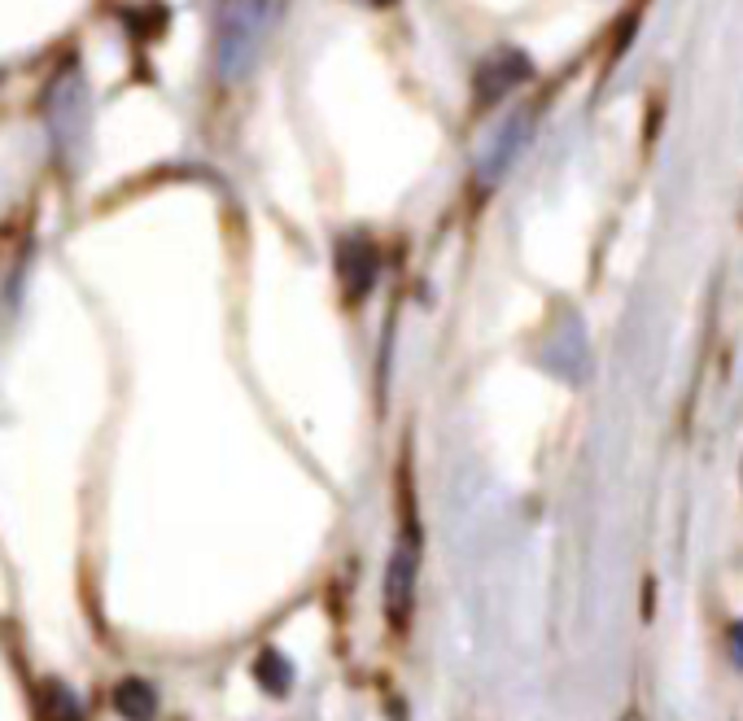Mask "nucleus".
Segmentation results:
<instances>
[{"label": "nucleus", "instance_id": "nucleus-1", "mask_svg": "<svg viewBox=\"0 0 743 721\" xmlns=\"http://www.w3.org/2000/svg\"><path fill=\"white\" fill-rule=\"evenodd\" d=\"M271 14H276V0H223L219 10V75L223 84H236L254 71L263 40L271 32Z\"/></svg>", "mask_w": 743, "mask_h": 721}, {"label": "nucleus", "instance_id": "nucleus-2", "mask_svg": "<svg viewBox=\"0 0 743 721\" xmlns=\"http://www.w3.org/2000/svg\"><path fill=\"white\" fill-rule=\"evenodd\" d=\"M45 114H49V132H53V145H75L84 136V80L75 66L58 71V80L49 84V97H45Z\"/></svg>", "mask_w": 743, "mask_h": 721}, {"label": "nucleus", "instance_id": "nucleus-3", "mask_svg": "<svg viewBox=\"0 0 743 721\" xmlns=\"http://www.w3.org/2000/svg\"><path fill=\"white\" fill-rule=\"evenodd\" d=\"M416 573H421V547H416V534L407 529L394 551H390V564H386V612L394 616V625H403L412 616V603H416Z\"/></svg>", "mask_w": 743, "mask_h": 721}, {"label": "nucleus", "instance_id": "nucleus-4", "mask_svg": "<svg viewBox=\"0 0 743 721\" xmlns=\"http://www.w3.org/2000/svg\"><path fill=\"white\" fill-rule=\"evenodd\" d=\"M529 75H534V66H529L525 53L499 49V53H490V58L477 66V101H482V106L503 101V97H508L512 88H521Z\"/></svg>", "mask_w": 743, "mask_h": 721}, {"label": "nucleus", "instance_id": "nucleus-5", "mask_svg": "<svg viewBox=\"0 0 743 721\" xmlns=\"http://www.w3.org/2000/svg\"><path fill=\"white\" fill-rule=\"evenodd\" d=\"M377 267H381V258H377V245H372V241L345 236L337 245V276H341L350 297H367V289L377 284Z\"/></svg>", "mask_w": 743, "mask_h": 721}, {"label": "nucleus", "instance_id": "nucleus-6", "mask_svg": "<svg viewBox=\"0 0 743 721\" xmlns=\"http://www.w3.org/2000/svg\"><path fill=\"white\" fill-rule=\"evenodd\" d=\"M525 140H529V114H516V119L495 136V145L482 154V167H477L482 180H499V175L508 171V162L525 149Z\"/></svg>", "mask_w": 743, "mask_h": 721}, {"label": "nucleus", "instance_id": "nucleus-7", "mask_svg": "<svg viewBox=\"0 0 743 721\" xmlns=\"http://www.w3.org/2000/svg\"><path fill=\"white\" fill-rule=\"evenodd\" d=\"M114 708H119V717H127V721H154V712H158V691H154L145 677H123V682L114 686Z\"/></svg>", "mask_w": 743, "mask_h": 721}, {"label": "nucleus", "instance_id": "nucleus-8", "mask_svg": "<svg viewBox=\"0 0 743 721\" xmlns=\"http://www.w3.org/2000/svg\"><path fill=\"white\" fill-rule=\"evenodd\" d=\"M254 677H258V682H263L271 695H284V691L293 686V664H289V660H284L276 647H267V651L254 660Z\"/></svg>", "mask_w": 743, "mask_h": 721}, {"label": "nucleus", "instance_id": "nucleus-9", "mask_svg": "<svg viewBox=\"0 0 743 721\" xmlns=\"http://www.w3.org/2000/svg\"><path fill=\"white\" fill-rule=\"evenodd\" d=\"M730 660H734V664L743 669V621H739V625L730 630Z\"/></svg>", "mask_w": 743, "mask_h": 721}, {"label": "nucleus", "instance_id": "nucleus-10", "mask_svg": "<svg viewBox=\"0 0 743 721\" xmlns=\"http://www.w3.org/2000/svg\"><path fill=\"white\" fill-rule=\"evenodd\" d=\"M358 5H372V10H377V5H390V0H358Z\"/></svg>", "mask_w": 743, "mask_h": 721}, {"label": "nucleus", "instance_id": "nucleus-11", "mask_svg": "<svg viewBox=\"0 0 743 721\" xmlns=\"http://www.w3.org/2000/svg\"><path fill=\"white\" fill-rule=\"evenodd\" d=\"M621 721H643V717H638V712H625V717H621Z\"/></svg>", "mask_w": 743, "mask_h": 721}]
</instances>
